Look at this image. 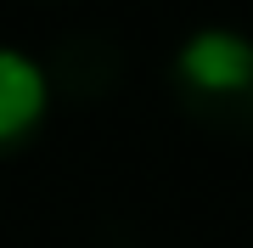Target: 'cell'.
<instances>
[{"label":"cell","mask_w":253,"mask_h":248,"mask_svg":"<svg viewBox=\"0 0 253 248\" xmlns=\"http://www.w3.org/2000/svg\"><path fill=\"white\" fill-rule=\"evenodd\" d=\"M169 96L214 136H253V34L225 23L191 28L169 56Z\"/></svg>","instance_id":"1"},{"label":"cell","mask_w":253,"mask_h":248,"mask_svg":"<svg viewBox=\"0 0 253 248\" xmlns=\"http://www.w3.org/2000/svg\"><path fill=\"white\" fill-rule=\"evenodd\" d=\"M51 113V79L34 56L0 46V158L23 152Z\"/></svg>","instance_id":"2"},{"label":"cell","mask_w":253,"mask_h":248,"mask_svg":"<svg viewBox=\"0 0 253 248\" xmlns=\"http://www.w3.org/2000/svg\"><path fill=\"white\" fill-rule=\"evenodd\" d=\"M124 74V56H118L113 40H101V34H73L56 46V68H51V85H62L68 96H79V101H90L101 96L107 85Z\"/></svg>","instance_id":"3"}]
</instances>
